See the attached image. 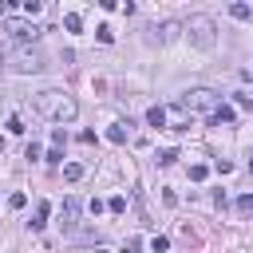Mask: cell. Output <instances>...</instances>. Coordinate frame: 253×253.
<instances>
[{
    "label": "cell",
    "instance_id": "cell-23",
    "mask_svg": "<svg viewBox=\"0 0 253 253\" xmlns=\"http://www.w3.org/2000/svg\"><path fill=\"white\" fill-rule=\"evenodd\" d=\"M40 8H43L40 0H24V12H28V16H40Z\"/></svg>",
    "mask_w": 253,
    "mask_h": 253
},
{
    "label": "cell",
    "instance_id": "cell-20",
    "mask_svg": "<svg viewBox=\"0 0 253 253\" xmlns=\"http://www.w3.org/2000/svg\"><path fill=\"white\" fill-rule=\"evenodd\" d=\"M107 210H111V213H123V210H126V198H119V194H115V198L107 202Z\"/></svg>",
    "mask_w": 253,
    "mask_h": 253
},
{
    "label": "cell",
    "instance_id": "cell-4",
    "mask_svg": "<svg viewBox=\"0 0 253 253\" xmlns=\"http://www.w3.org/2000/svg\"><path fill=\"white\" fill-rule=\"evenodd\" d=\"M182 32H186V36H190V43H194V47H202V51H210V47L217 43V24H213L210 16H202V12H198V16H190V20L182 24Z\"/></svg>",
    "mask_w": 253,
    "mask_h": 253
},
{
    "label": "cell",
    "instance_id": "cell-9",
    "mask_svg": "<svg viewBox=\"0 0 253 253\" xmlns=\"http://www.w3.org/2000/svg\"><path fill=\"white\" fill-rule=\"evenodd\" d=\"M166 119H170L166 107H150V111H146V123H150V126H166Z\"/></svg>",
    "mask_w": 253,
    "mask_h": 253
},
{
    "label": "cell",
    "instance_id": "cell-29",
    "mask_svg": "<svg viewBox=\"0 0 253 253\" xmlns=\"http://www.w3.org/2000/svg\"><path fill=\"white\" fill-rule=\"evenodd\" d=\"M95 253H111V249H95Z\"/></svg>",
    "mask_w": 253,
    "mask_h": 253
},
{
    "label": "cell",
    "instance_id": "cell-16",
    "mask_svg": "<svg viewBox=\"0 0 253 253\" xmlns=\"http://www.w3.org/2000/svg\"><path fill=\"white\" fill-rule=\"evenodd\" d=\"M150 249H154V253H166V249H170V241H166L162 233H154V237H150Z\"/></svg>",
    "mask_w": 253,
    "mask_h": 253
},
{
    "label": "cell",
    "instance_id": "cell-5",
    "mask_svg": "<svg viewBox=\"0 0 253 253\" xmlns=\"http://www.w3.org/2000/svg\"><path fill=\"white\" fill-rule=\"evenodd\" d=\"M4 28H8L12 43H32V40L40 36V28H36V24H28V20H8Z\"/></svg>",
    "mask_w": 253,
    "mask_h": 253
},
{
    "label": "cell",
    "instance_id": "cell-6",
    "mask_svg": "<svg viewBox=\"0 0 253 253\" xmlns=\"http://www.w3.org/2000/svg\"><path fill=\"white\" fill-rule=\"evenodd\" d=\"M150 32H154V40H158V43H166V40H174V36L182 32V24H178V20H162V24H158V28H150Z\"/></svg>",
    "mask_w": 253,
    "mask_h": 253
},
{
    "label": "cell",
    "instance_id": "cell-19",
    "mask_svg": "<svg viewBox=\"0 0 253 253\" xmlns=\"http://www.w3.org/2000/svg\"><path fill=\"white\" fill-rule=\"evenodd\" d=\"M8 206H12V210H24V206H28V194H20V190H16V194L8 198Z\"/></svg>",
    "mask_w": 253,
    "mask_h": 253
},
{
    "label": "cell",
    "instance_id": "cell-14",
    "mask_svg": "<svg viewBox=\"0 0 253 253\" xmlns=\"http://www.w3.org/2000/svg\"><path fill=\"white\" fill-rule=\"evenodd\" d=\"M63 178H67V182H79V178H83V166H79V162H67V166H63Z\"/></svg>",
    "mask_w": 253,
    "mask_h": 253
},
{
    "label": "cell",
    "instance_id": "cell-3",
    "mask_svg": "<svg viewBox=\"0 0 253 253\" xmlns=\"http://www.w3.org/2000/svg\"><path fill=\"white\" fill-rule=\"evenodd\" d=\"M178 107L190 111V115H206V119H213V111L221 107V95L210 91V87H190V91L178 99Z\"/></svg>",
    "mask_w": 253,
    "mask_h": 253
},
{
    "label": "cell",
    "instance_id": "cell-11",
    "mask_svg": "<svg viewBox=\"0 0 253 253\" xmlns=\"http://www.w3.org/2000/svg\"><path fill=\"white\" fill-rule=\"evenodd\" d=\"M229 16H233V20H253V8L237 0V4H229Z\"/></svg>",
    "mask_w": 253,
    "mask_h": 253
},
{
    "label": "cell",
    "instance_id": "cell-26",
    "mask_svg": "<svg viewBox=\"0 0 253 253\" xmlns=\"http://www.w3.org/2000/svg\"><path fill=\"white\" fill-rule=\"evenodd\" d=\"M206 174H210V170H206V166H202V162H198V166H190V178H194V182H202V178H206Z\"/></svg>",
    "mask_w": 253,
    "mask_h": 253
},
{
    "label": "cell",
    "instance_id": "cell-10",
    "mask_svg": "<svg viewBox=\"0 0 253 253\" xmlns=\"http://www.w3.org/2000/svg\"><path fill=\"white\" fill-rule=\"evenodd\" d=\"M221 123H233V107H225V103H221V107L213 111V119H210V126H221Z\"/></svg>",
    "mask_w": 253,
    "mask_h": 253
},
{
    "label": "cell",
    "instance_id": "cell-7",
    "mask_svg": "<svg viewBox=\"0 0 253 253\" xmlns=\"http://www.w3.org/2000/svg\"><path fill=\"white\" fill-rule=\"evenodd\" d=\"M47 217H51V202H40V206H36V213H32V229H43V225H47Z\"/></svg>",
    "mask_w": 253,
    "mask_h": 253
},
{
    "label": "cell",
    "instance_id": "cell-12",
    "mask_svg": "<svg viewBox=\"0 0 253 253\" xmlns=\"http://www.w3.org/2000/svg\"><path fill=\"white\" fill-rule=\"evenodd\" d=\"M107 138H111L115 146H123V142H126V123H115V126L107 130Z\"/></svg>",
    "mask_w": 253,
    "mask_h": 253
},
{
    "label": "cell",
    "instance_id": "cell-8",
    "mask_svg": "<svg viewBox=\"0 0 253 253\" xmlns=\"http://www.w3.org/2000/svg\"><path fill=\"white\" fill-rule=\"evenodd\" d=\"M75 213H79V202L67 198V202H63V229H75Z\"/></svg>",
    "mask_w": 253,
    "mask_h": 253
},
{
    "label": "cell",
    "instance_id": "cell-24",
    "mask_svg": "<svg viewBox=\"0 0 253 253\" xmlns=\"http://www.w3.org/2000/svg\"><path fill=\"white\" fill-rule=\"evenodd\" d=\"M8 130H12V134H24V123H20V115H12V119H8Z\"/></svg>",
    "mask_w": 253,
    "mask_h": 253
},
{
    "label": "cell",
    "instance_id": "cell-17",
    "mask_svg": "<svg viewBox=\"0 0 253 253\" xmlns=\"http://www.w3.org/2000/svg\"><path fill=\"white\" fill-rule=\"evenodd\" d=\"M237 213H253V194H241L237 198Z\"/></svg>",
    "mask_w": 253,
    "mask_h": 253
},
{
    "label": "cell",
    "instance_id": "cell-28",
    "mask_svg": "<svg viewBox=\"0 0 253 253\" xmlns=\"http://www.w3.org/2000/svg\"><path fill=\"white\" fill-rule=\"evenodd\" d=\"M249 174H253V154H249Z\"/></svg>",
    "mask_w": 253,
    "mask_h": 253
},
{
    "label": "cell",
    "instance_id": "cell-21",
    "mask_svg": "<svg viewBox=\"0 0 253 253\" xmlns=\"http://www.w3.org/2000/svg\"><path fill=\"white\" fill-rule=\"evenodd\" d=\"M95 36H99V43H111V40H115V32H111L107 24H103V28H95Z\"/></svg>",
    "mask_w": 253,
    "mask_h": 253
},
{
    "label": "cell",
    "instance_id": "cell-2",
    "mask_svg": "<svg viewBox=\"0 0 253 253\" xmlns=\"http://www.w3.org/2000/svg\"><path fill=\"white\" fill-rule=\"evenodd\" d=\"M4 63L12 71H20V75H36V71H43V51L32 47V43H8L4 47Z\"/></svg>",
    "mask_w": 253,
    "mask_h": 253
},
{
    "label": "cell",
    "instance_id": "cell-1",
    "mask_svg": "<svg viewBox=\"0 0 253 253\" xmlns=\"http://www.w3.org/2000/svg\"><path fill=\"white\" fill-rule=\"evenodd\" d=\"M32 107H36V115H43L47 123H71V119L79 115V103H75L67 91H40V95L32 99Z\"/></svg>",
    "mask_w": 253,
    "mask_h": 253
},
{
    "label": "cell",
    "instance_id": "cell-27",
    "mask_svg": "<svg viewBox=\"0 0 253 253\" xmlns=\"http://www.w3.org/2000/svg\"><path fill=\"white\" fill-rule=\"evenodd\" d=\"M0 154H4V134H0Z\"/></svg>",
    "mask_w": 253,
    "mask_h": 253
},
{
    "label": "cell",
    "instance_id": "cell-15",
    "mask_svg": "<svg viewBox=\"0 0 253 253\" xmlns=\"http://www.w3.org/2000/svg\"><path fill=\"white\" fill-rule=\"evenodd\" d=\"M174 162H178V150H174V146H170V150H162V154H158V166H174Z\"/></svg>",
    "mask_w": 253,
    "mask_h": 253
},
{
    "label": "cell",
    "instance_id": "cell-18",
    "mask_svg": "<svg viewBox=\"0 0 253 253\" xmlns=\"http://www.w3.org/2000/svg\"><path fill=\"white\" fill-rule=\"evenodd\" d=\"M233 99H237L241 107H249V111H253V91H249V87H245V91H233Z\"/></svg>",
    "mask_w": 253,
    "mask_h": 253
},
{
    "label": "cell",
    "instance_id": "cell-22",
    "mask_svg": "<svg viewBox=\"0 0 253 253\" xmlns=\"http://www.w3.org/2000/svg\"><path fill=\"white\" fill-rule=\"evenodd\" d=\"M123 253H142V241H138V237H126V245H123Z\"/></svg>",
    "mask_w": 253,
    "mask_h": 253
},
{
    "label": "cell",
    "instance_id": "cell-13",
    "mask_svg": "<svg viewBox=\"0 0 253 253\" xmlns=\"http://www.w3.org/2000/svg\"><path fill=\"white\" fill-rule=\"evenodd\" d=\"M63 28H67V32H79V28H83V16H79V12H67V16H63Z\"/></svg>",
    "mask_w": 253,
    "mask_h": 253
},
{
    "label": "cell",
    "instance_id": "cell-25",
    "mask_svg": "<svg viewBox=\"0 0 253 253\" xmlns=\"http://www.w3.org/2000/svg\"><path fill=\"white\" fill-rule=\"evenodd\" d=\"M47 162H51V166H59V162H63V150H59V146H51V150H47Z\"/></svg>",
    "mask_w": 253,
    "mask_h": 253
}]
</instances>
